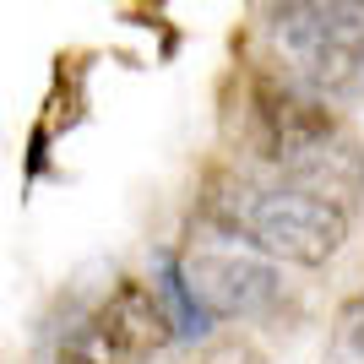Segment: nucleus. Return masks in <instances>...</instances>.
Wrapping results in <instances>:
<instances>
[{"label":"nucleus","mask_w":364,"mask_h":364,"mask_svg":"<svg viewBox=\"0 0 364 364\" xmlns=\"http://www.w3.org/2000/svg\"><path fill=\"white\" fill-rule=\"evenodd\" d=\"M250 141L267 168V180L299 185L310 196L348 207L364 196V152L343 125L326 114V98L304 92L299 82H267L256 87L250 109Z\"/></svg>","instance_id":"1"},{"label":"nucleus","mask_w":364,"mask_h":364,"mask_svg":"<svg viewBox=\"0 0 364 364\" xmlns=\"http://www.w3.org/2000/svg\"><path fill=\"white\" fill-rule=\"evenodd\" d=\"M207 223H218L228 240H245L267 261L289 267H326L348 245L353 213L326 196H310L283 180H250V174H218L201 196Z\"/></svg>","instance_id":"2"},{"label":"nucleus","mask_w":364,"mask_h":364,"mask_svg":"<svg viewBox=\"0 0 364 364\" xmlns=\"http://www.w3.org/2000/svg\"><path fill=\"white\" fill-rule=\"evenodd\" d=\"M267 33L304 92L326 98L364 82V0H267Z\"/></svg>","instance_id":"3"},{"label":"nucleus","mask_w":364,"mask_h":364,"mask_svg":"<svg viewBox=\"0 0 364 364\" xmlns=\"http://www.w3.org/2000/svg\"><path fill=\"white\" fill-rule=\"evenodd\" d=\"M168 337H174V321H168L158 289L125 277L92 316H82L65 332L55 364H147Z\"/></svg>","instance_id":"4"},{"label":"nucleus","mask_w":364,"mask_h":364,"mask_svg":"<svg viewBox=\"0 0 364 364\" xmlns=\"http://www.w3.org/2000/svg\"><path fill=\"white\" fill-rule=\"evenodd\" d=\"M174 267H180V283L191 289V299L213 321L256 316L277 299V272L240 245H191L185 256H174Z\"/></svg>","instance_id":"5"},{"label":"nucleus","mask_w":364,"mask_h":364,"mask_svg":"<svg viewBox=\"0 0 364 364\" xmlns=\"http://www.w3.org/2000/svg\"><path fill=\"white\" fill-rule=\"evenodd\" d=\"M196 364H267V359H261L256 343H245V337H223V343H213Z\"/></svg>","instance_id":"6"}]
</instances>
